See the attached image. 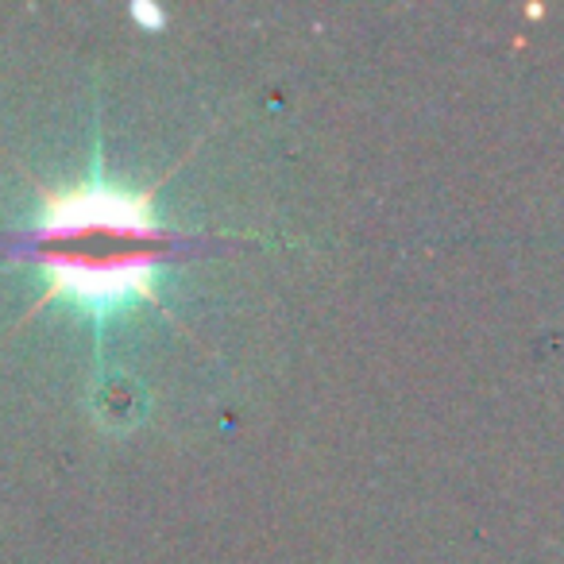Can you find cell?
Wrapping results in <instances>:
<instances>
[{"instance_id":"cell-1","label":"cell","mask_w":564,"mask_h":564,"mask_svg":"<svg viewBox=\"0 0 564 564\" xmlns=\"http://www.w3.org/2000/svg\"><path fill=\"white\" fill-rule=\"evenodd\" d=\"M155 194L159 186L132 194L101 174L78 186L43 189L35 225L17 248L47 271V291L35 310L63 299L101 317L135 299L159 302V267L189 248L194 236L174 232L155 217Z\"/></svg>"}]
</instances>
